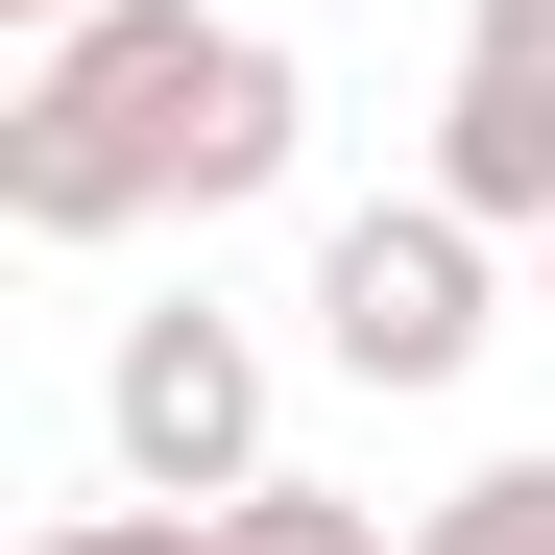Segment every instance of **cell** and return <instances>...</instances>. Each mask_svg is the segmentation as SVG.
Segmentation results:
<instances>
[{
	"instance_id": "8",
	"label": "cell",
	"mask_w": 555,
	"mask_h": 555,
	"mask_svg": "<svg viewBox=\"0 0 555 555\" xmlns=\"http://www.w3.org/2000/svg\"><path fill=\"white\" fill-rule=\"evenodd\" d=\"M0 25H25V49H49V25H98V0H0Z\"/></svg>"
},
{
	"instance_id": "7",
	"label": "cell",
	"mask_w": 555,
	"mask_h": 555,
	"mask_svg": "<svg viewBox=\"0 0 555 555\" xmlns=\"http://www.w3.org/2000/svg\"><path fill=\"white\" fill-rule=\"evenodd\" d=\"M25 555H218V507H169V483H121V507H49Z\"/></svg>"
},
{
	"instance_id": "6",
	"label": "cell",
	"mask_w": 555,
	"mask_h": 555,
	"mask_svg": "<svg viewBox=\"0 0 555 555\" xmlns=\"http://www.w3.org/2000/svg\"><path fill=\"white\" fill-rule=\"evenodd\" d=\"M411 555H555V459H483V483H435Z\"/></svg>"
},
{
	"instance_id": "3",
	"label": "cell",
	"mask_w": 555,
	"mask_h": 555,
	"mask_svg": "<svg viewBox=\"0 0 555 555\" xmlns=\"http://www.w3.org/2000/svg\"><path fill=\"white\" fill-rule=\"evenodd\" d=\"M98 435H121V483H169V507H242V483H266V338H242V314H121V362H98Z\"/></svg>"
},
{
	"instance_id": "5",
	"label": "cell",
	"mask_w": 555,
	"mask_h": 555,
	"mask_svg": "<svg viewBox=\"0 0 555 555\" xmlns=\"http://www.w3.org/2000/svg\"><path fill=\"white\" fill-rule=\"evenodd\" d=\"M218 555H411L387 507H338V483H291V459H266V483L218 507Z\"/></svg>"
},
{
	"instance_id": "1",
	"label": "cell",
	"mask_w": 555,
	"mask_h": 555,
	"mask_svg": "<svg viewBox=\"0 0 555 555\" xmlns=\"http://www.w3.org/2000/svg\"><path fill=\"white\" fill-rule=\"evenodd\" d=\"M291 121H314V73L266 25H218V0H98V25H49L25 98H0V218L25 242L242 218V194H291Z\"/></svg>"
},
{
	"instance_id": "4",
	"label": "cell",
	"mask_w": 555,
	"mask_h": 555,
	"mask_svg": "<svg viewBox=\"0 0 555 555\" xmlns=\"http://www.w3.org/2000/svg\"><path fill=\"white\" fill-rule=\"evenodd\" d=\"M435 194L507 218V242H555V0H483V25H459V73H435Z\"/></svg>"
},
{
	"instance_id": "2",
	"label": "cell",
	"mask_w": 555,
	"mask_h": 555,
	"mask_svg": "<svg viewBox=\"0 0 555 555\" xmlns=\"http://www.w3.org/2000/svg\"><path fill=\"white\" fill-rule=\"evenodd\" d=\"M483 242L507 218H459V194H362L314 242V362L338 387H459L483 362Z\"/></svg>"
}]
</instances>
